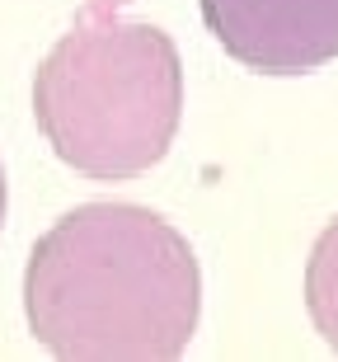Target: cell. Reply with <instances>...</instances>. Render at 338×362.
<instances>
[{
  "mask_svg": "<svg viewBox=\"0 0 338 362\" xmlns=\"http://www.w3.org/2000/svg\"><path fill=\"white\" fill-rule=\"evenodd\" d=\"M28 329L52 358L164 362L203 315L193 245L136 202H85L28 255Z\"/></svg>",
  "mask_w": 338,
  "mask_h": 362,
  "instance_id": "6da1fadb",
  "label": "cell"
},
{
  "mask_svg": "<svg viewBox=\"0 0 338 362\" xmlns=\"http://www.w3.org/2000/svg\"><path fill=\"white\" fill-rule=\"evenodd\" d=\"M33 118L56 160L85 179H136L164 160L183 118L174 38L90 0L33 76Z\"/></svg>",
  "mask_w": 338,
  "mask_h": 362,
  "instance_id": "7a4b0ae2",
  "label": "cell"
},
{
  "mask_svg": "<svg viewBox=\"0 0 338 362\" xmlns=\"http://www.w3.org/2000/svg\"><path fill=\"white\" fill-rule=\"evenodd\" d=\"M207 33L240 66L301 76L338 57V0H198Z\"/></svg>",
  "mask_w": 338,
  "mask_h": 362,
  "instance_id": "3957f363",
  "label": "cell"
},
{
  "mask_svg": "<svg viewBox=\"0 0 338 362\" xmlns=\"http://www.w3.org/2000/svg\"><path fill=\"white\" fill-rule=\"evenodd\" d=\"M306 310L325 344L338 353V216L320 230V240L306 264Z\"/></svg>",
  "mask_w": 338,
  "mask_h": 362,
  "instance_id": "277c9868",
  "label": "cell"
},
{
  "mask_svg": "<svg viewBox=\"0 0 338 362\" xmlns=\"http://www.w3.org/2000/svg\"><path fill=\"white\" fill-rule=\"evenodd\" d=\"M0 226H5V170H0Z\"/></svg>",
  "mask_w": 338,
  "mask_h": 362,
  "instance_id": "5b68a950",
  "label": "cell"
}]
</instances>
